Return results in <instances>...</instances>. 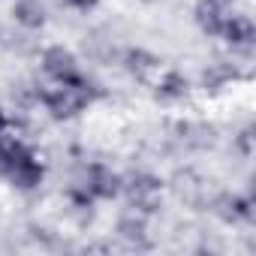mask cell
Wrapping results in <instances>:
<instances>
[{
  "label": "cell",
  "instance_id": "cell-1",
  "mask_svg": "<svg viewBox=\"0 0 256 256\" xmlns=\"http://www.w3.org/2000/svg\"><path fill=\"white\" fill-rule=\"evenodd\" d=\"M0 175H4L16 190H36L46 181V166L36 157V151L22 142L12 130L0 136Z\"/></svg>",
  "mask_w": 256,
  "mask_h": 256
},
{
  "label": "cell",
  "instance_id": "cell-2",
  "mask_svg": "<svg viewBox=\"0 0 256 256\" xmlns=\"http://www.w3.org/2000/svg\"><path fill=\"white\" fill-rule=\"evenodd\" d=\"M96 100H100V88L82 72H76L66 82H52L48 88L40 90V106L54 120H70V118L82 114L84 108H90Z\"/></svg>",
  "mask_w": 256,
  "mask_h": 256
},
{
  "label": "cell",
  "instance_id": "cell-3",
  "mask_svg": "<svg viewBox=\"0 0 256 256\" xmlns=\"http://www.w3.org/2000/svg\"><path fill=\"white\" fill-rule=\"evenodd\" d=\"M120 196L126 208L151 217L163 208V181L154 172H130L126 178H120Z\"/></svg>",
  "mask_w": 256,
  "mask_h": 256
},
{
  "label": "cell",
  "instance_id": "cell-4",
  "mask_svg": "<svg viewBox=\"0 0 256 256\" xmlns=\"http://www.w3.org/2000/svg\"><path fill=\"white\" fill-rule=\"evenodd\" d=\"M78 184H82L96 202H112V199L120 196V175H118L112 166H106V163H90V166H84V175H82Z\"/></svg>",
  "mask_w": 256,
  "mask_h": 256
},
{
  "label": "cell",
  "instance_id": "cell-5",
  "mask_svg": "<svg viewBox=\"0 0 256 256\" xmlns=\"http://www.w3.org/2000/svg\"><path fill=\"white\" fill-rule=\"evenodd\" d=\"M40 66H42V72H46L48 82H66L76 72H82L78 70V58L66 46H48L42 52V58H40Z\"/></svg>",
  "mask_w": 256,
  "mask_h": 256
},
{
  "label": "cell",
  "instance_id": "cell-6",
  "mask_svg": "<svg viewBox=\"0 0 256 256\" xmlns=\"http://www.w3.org/2000/svg\"><path fill=\"white\" fill-rule=\"evenodd\" d=\"M220 40H223L232 52L250 54L253 46H256V24H253V18H250V16H229V18L223 22Z\"/></svg>",
  "mask_w": 256,
  "mask_h": 256
},
{
  "label": "cell",
  "instance_id": "cell-7",
  "mask_svg": "<svg viewBox=\"0 0 256 256\" xmlns=\"http://www.w3.org/2000/svg\"><path fill=\"white\" fill-rule=\"evenodd\" d=\"M214 211H217V217L223 223H232V226H247L256 217L253 199L244 196V193H223V196H217Z\"/></svg>",
  "mask_w": 256,
  "mask_h": 256
},
{
  "label": "cell",
  "instance_id": "cell-8",
  "mask_svg": "<svg viewBox=\"0 0 256 256\" xmlns=\"http://www.w3.org/2000/svg\"><path fill=\"white\" fill-rule=\"evenodd\" d=\"M114 232H118V238H120L126 247H136V250H145V247H151V235H148V217H145V214H139V211H133V208H126V211L118 217V223H114Z\"/></svg>",
  "mask_w": 256,
  "mask_h": 256
},
{
  "label": "cell",
  "instance_id": "cell-9",
  "mask_svg": "<svg viewBox=\"0 0 256 256\" xmlns=\"http://www.w3.org/2000/svg\"><path fill=\"white\" fill-rule=\"evenodd\" d=\"M120 64H124V70L130 72L133 78H139V82H154L157 78V72L163 70V60L154 54V52H148V48H126L124 52V58H120Z\"/></svg>",
  "mask_w": 256,
  "mask_h": 256
},
{
  "label": "cell",
  "instance_id": "cell-10",
  "mask_svg": "<svg viewBox=\"0 0 256 256\" xmlns=\"http://www.w3.org/2000/svg\"><path fill=\"white\" fill-rule=\"evenodd\" d=\"M193 18H196V24H199L202 34H208V36H220L223 22L229 18V6H226V0H196Z\"/></svg>",
  "mask_w": 256,
  "mask_h": 256
},
{
  "label": "cell",
  "instance_id": "cell-11",
  "mask_svg": "<svg viewBox=\"0 0 256 256\" xmlns=\"http://www.w3.org/2000/svg\"><path fill=\"white\" fill-rule=\"evenodd\" d=\"M151 88H154V94H157L160 100H166V102H178V100H184V96L190 94L187 76L178 72V70H166V66L157 72V78L151 82Z\"/></svg>",
  "mask_w": 256,
  "mask_h": 256
},
{
  "label": "cell",
  "instance_id": "cell-12",
  "mask_svg": "<svg viewBox=\"0 0 256 256\" xmlns=\"http://www.w3.org/2000/svg\"><path fill=\"white\" fill-rule=\"evenodd\" d=\"M12 22L22 28V30H42L46 22H48V12H46V4L42 0H16L12 4Z\"/></svg>",
  "mask_w": 256,
  "mask_h": 256
},
{
  "label": "cell",
  "instance_id": "cell-13",
  "mask_svg": "<svg viewBox=\"0 0 256 256\" xmlns=\"http://www.w3.org/2000/svg\"><path fill=\"white\" fill-rule=\"evenodd\" d=\"M235 148H238L244 157L253 154V130H250V126H247V130H241V136L235 139Z\"/></svg>",
  "mask_w": 256,
  "mask_h": 256
},
{
  "label": "cell",
  "instance_id": "cell-14",
  "mask_svg": "<svg viewBox=\"0 0 256 256\" xmlns=\"http://www.w3.org/2000/svg\"><path fill=\"white\" fill-rule=\"evenodd\" d=\"M60 4H64L66 10H72V12H90L100 0H60Z\"/></svg>",
  "mask_w": 256,
  "mask_h": 256
},
{
  "label": "cell",
  "instance_id": "cell-15",
  "mask_svg": "<svg viewBox=\"0 0 256 256\" xmlns=\"http://www.w3.org/2000/svg\"><path fill=\"white\" fill-rule=\"evenodd\" d=\"M4 133H10V118H6L4 108H0V136H4Z\"/></svg>",
  "mask_w": 256,
  "mask_h": 256
}]
</instances>
